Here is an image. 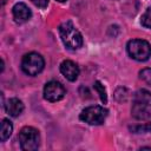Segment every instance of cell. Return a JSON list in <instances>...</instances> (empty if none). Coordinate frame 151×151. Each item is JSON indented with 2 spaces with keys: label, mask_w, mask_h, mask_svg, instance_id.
<instances>
[{
  "label": "cell",
  "mask_w": 151,
  "mask_h": 151,
  "mask_svg": "<svg viewBox=\"0 0 151 151\" xmlns=\"http://www.w3.org/2000/svg\"><path fill=\"white\" fill-rule=\"evenodd\" d=\"M131 114L137 120H145L151 117V92L142 88L133 94Z\"/></svg>",
  "instance_id": "6da1fadb"
},
{
  "label": "cell",
  "mask_w": 151,
  "mask_h": 151,
  "mask_svg": "<svg viewBox=\"0 0 151 151\" xmlns=\"http://www.w3.org/2000/svg\"><path fill=\"white\" fill-rule=\"evenodd\" d=\"M58 29L63 44L68 50H78L83 46V37L71 21H64Z\"/></svg>",
  "instance_id": "7a4b0ae2"
},
{
  "label": "cell",
  "mask_w": 151,
  "mask_h": 151,
  "mask_svg": "<svg viewBox=\"0 0 151 151\" xmlns=\"http://www.w3.org/2000/svg\"><path fill=\"white\" fill-rule=\"evenodd\" d=\"M18 140L20 143V149L24 151H33L39 147L40 134L39 131L32 126H25L20 130L18 134Z\"/></svg>",
  "instance_id": "3957f363"
},
{
  "label": "cell",
  "mask_w": 151,
  "mask_h": 151,
  "mask_svg": "<svg viewBox=\"0 0 151 151\" xmlns=\"http://www.w3.org/2000/svg\"><path fill=\"white\" fill-rule=\"evenodd\" d=\"M129 55L137 61H146L151 57V45L143 39H132L126 45Z\"/></svg>",
  "instance_id": "277c9868"
},
{
  "label": "cell",
  "mask_w": 151,
  "mask_h": 151,
  "mask_svg": "<svg viewBox=\"0 0 151 151\" xmlns=\"http://www.w3.org/2000/svg\"><path fill=\"white\" fill-rule=\"evenodd\" d=\"M44 66H45V60L37 52H31L22 57L21 70L27 76H32V77L38 76L44 70Z\"/></svg>",
  "instance_id": "5b68a950"
},
{
  "label": "cell",
  "mask_w": 151,
  "mask_h": 151,
  "mask_svg": "<svg viewBox=\"0 0 151 151\" xmlns=\"http://www.w3.org/2000/svg\"><path fill=\"white\" fill-rule=\"evenodd\" d=\"M107 113H109V111L104 106L93 105V106L85 107L81 111L79 118H80V120H83L90 125H100L105 122Z\"/></svg>",
  "instance_id": "8992f818"
},
{
  "label": "cell",
  "mask_w": 151,
  "mask_h": 151,
  "mask_svg": "<svg viewBox=\"0 0 151 151\" xmlns=\"http://www.w3.org/2000/svg\"><path fill=\"white\" fill-rule=\"evenodd\" d=\"M65 94H66L65 87L57 80H51L46 83L44 87V98L47 101H51V103L59 101L64 98Z\"/></svg>",
  "instance_id": "52a82bcc"
},
{
  "label": "cell",
  "mask_w": 151,
  "mask_h": 151,
  "mask_svg": "<svg viewBox=\"0 0 151 151\" xmlns=\"http://www.w3.org/2000/svg\"><path fill=\"white\" fill-rule=\"evenodd\" d=\"M12 13H13L14 21L17 24H24V22H26L27 20H29V18L32 15L31 9L24 2H17L13 6V8H12Z\"/></svg>",
  "instance_id": "ba28073f"
},
{
  "label": "cell",
  "mask_w": 151,
  "mask_h": 151,
  "mask_svg": "<svg viewBox=\"0 0 151 151\" xmlns=\"http://www.w3.org/2000/svg\"><path fill=\"white\" fill-rule=\"evenodd\" d=\"M60 72L67 80L74 81L79 76V67L72 60H64L60 64Z\"/></svg>",
  "instance_id": "9c48e42d"
},
{
  "label": "cell",
  "mask_w": 151,
  "mask_h": 151,
  "mask_svg": "<svg viewBox=\"0 0 151 151\" xmlns=\"http://www.w3.org/2000/svg\"><path fill=\"white\" fill-rule=\"evenodd\" d=\"M6 112L11 116V117H18L24 111V104L20 99L18 98H9L6 104H4Z\"/></svg>",
  "instance_id": "30bf717a"
},
{
  "label": "cell",
  "mask_w": 151,
  "mask_h": 151,
  "mask_svg": "<svg viewBox=\"0 0 151 151\" xmlns=\"http://www.w3.org/2000/svg\"><path fill=\"white\" fill-rule=\"evenodd\" d=\"M13 131V125L8 119H2L1 122V130H0V140L5 142L7 138H9V136L12 134Z\"/></svg>",
  "instance_id": "8fae6325"
},
{
  "label": "cell",
  "mask_w": 151,
  "mask_h": 151,
  "mask_svg": "<svg viewBox=\"0 0 151 151\" xmlns=\"http://www.w3.org/2000/svg\"><path fill=\"white\" fill-rule=\"evenodd\" d=\"M140 24L143 27L151 29V6H149L144 14L140 17Z\"/></svg>",
  "instance_id": "7c38bea8"
},
{
  "label": "cell",
  "mask_w": 151,
  "mask_h": 151,
  "mask_svg": "<svg viewBox=\"0 0 151 151\" xmlns=\"http://www.w3.org/2000/svg\"><path fill=\"white\" fill-rule=\"evenodd\" d=\"M93 87H94V90L98 92L101 103H103V104H106V103H107V96H106V90H105L104 85H101L100 81H96L94 85H93Z\"/></svg>",
  "instance_id": "4fadbf2b"
},
{
  "label": "cell",
  "mask_w": 151,
  "mask_h": 151,
  "mask_svg": "<svg viewBox=\"0 0 151 151\" xmlns=\"http://www.w3.org/2000/svg\"><path fill=\"white\" fill-rule=\"evenodd\" d=\"M130 130L133 133H145V132H151V123L143 124V125H133L130 126Z\"/></svg>",
  "instance_id": "5bb4252c"
},
{
  "label": "cell",
  "mask_w": 151,
  "mask_h": 151,
  "mask_svg": "<svg viewBox=\"0 0 151 151\" xmlns=\"http://www.w3.org/2000/svg\"><path fill=\"white\" fill-rule=\"evenodd\" d=\"M139 77L140 79H143L147 85L151 86V68L150 67H146V68H143L139 71Z\"/></svg>",
  "instance_id": "9a60e30c"
},
{
  "label": "cell",
  "mask_w": 151,
  "mask_h": 151,
  "mask_svg": "<svg viewBox=\"0 0 151 151\" xmlns=\"http://www.w3.org/2000/svg\"><path fill=\"white\" fill-rule=\"evenodd\" d=\"M32 4L39 8H46L48 6V0H31Z\"/></svg>",
  "instance_id": "2e32d148"
},
{
  "label": "cell",
  "mask_w": 151,
  "mask_h": 151,
  "mask_svg": "<svg viewBox=\"0 0 151 151\" xmlns=\"http://www.w3.org/2000/svg\"><path fill=\"white\" fill-rule=\"evenodd\" d=\"M140 150H151V147H149V146H144V147H140Z\"/></svg>",
  "instance_id": "e0dca14e"
},
{
  "label": "cell",
  "mask_w": 151,
  "mask_h": 151,
  "mask_svg": "<svg viewBox=\"0 0 151 151\" xmlns=\"http://www.w3.org/2000/svg\"><path fill=\"white\" fill-rule=\"evenodd\" d=\"M57 1H59V2H65L66 0H57Z\"/></svg>",
  "instance_id": "ac0fdd59"
},
{
  "label": "cell",
  "mask_w": 151,
  "mask_h": 151,
  "mask_svg": "<svg viewBox=\"0 0 151 151\" xmlns=\"http://www.w3.org/2000/svg\"><path fill=\"white\" fill-rule=\"evenodd\" d=\"M6 1H7V0H2V4H5V2H6Z\"/></svg>",
  "instance_id": "d6986e66"
}]
</instances>
